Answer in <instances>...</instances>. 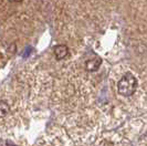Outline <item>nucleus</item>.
<instances>
[{"label":"nucleus","instance_id":"1","mask_svg":"<svg viewBox=\"0 0 147 146\" xmlns=\"http://www.w3.org/2000/svg\"><path fill=\"white\" fill-rule=\"evenodd\" d=\"M137 89V79L132 73H125L118 81L117 91L123 96H132Z\"/></svg>","mask_w":147,"mask_h":146},{"label":"nucleus","instance_id":"2","mask_svg":"<svg viewBox=\"0 0 147 146\" xmlns=\"http://www.w3.org/2000/svg\"><path fill=\"white\" fill-rule=\"evenodd\" d=\"M53 52H54V55L58 60H62L69 54V48L65 44H58L54 47Z\"/></svg>","mask_w":147,"mask_h":146},{"label":"nucleus","instance_id":"3","mask_svg":"<svg viewBox=\"0 0 147 146\" xmlns=\"http://www.w3.org/2000/svg\"><path fill=\"white\" fill-rule=\"evenodd\" d=\"M102 64V61L100 58H94L92 60H88L86 62V70L90 71V72H94L96 70H98V68Z\"/></svg>","mask_w":147,"mask_h":146},{"label":"nucleus","instance_id":"4","mask_svg":"<svg viewBox=\"0 0 147 146\" xmlns=\"http://www.w3.org/2000/svg\"><path fill=\"white\" fill-rule=\"evenodd\" d=\"M9 112V104L6 101H1L0 102V113H1V117H5Z\"/></svg>","mask_w":147,"mask_h":146},{"label":"nucleus","instance_id":"5","mask_svg":"<svg viewBox=\"0 0 147 146\" xmlns=\"http://www.w3.org/2000/svg\"><path fill=\"white\" fill-rule=\"evenodd\" d=\"M9 1H11V2H20L22 0H9Z\"/></svg>","mask_w":147,"mask_h":146}]
</instances>
